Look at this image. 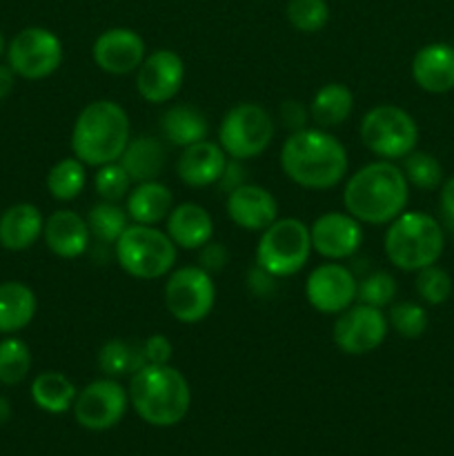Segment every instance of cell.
Segmentation results:
<instances>
[{
	"mask_svg": "<svg viewBox=\"0 0 454 456\" xmlns=\"http://www.w3.org/2000/svg\"><path fill=\"white\" fill-rule=\"evenodd\" d=\"M401 169H403L409 185H414L417 190H423V191L439 190L441 183L445 181L441 163L434 159V156L427 154V151L414 150L412 154L405 156L403 167Z\"/></svg>",
	"mask_w": 454,
	"mask_h": 456,
	"instance_id": "34",
	"label": "cell"
},
{
	"mask_svg": "<svg viewBox=\"0 0 454 456\" xmlns=\"http://www.w3.org/2000/svg\"><path fill=\"white\" fill-rule=\"evenodd\" d=\"M439 203H441V212H443L448 225L454 227V176L445 178V181L441 183Z\"/></svg>",
	"mask_w": 454,
	"mask_h": 456,
	"instance_id": "45",
	"label": "cell"
},
{
	"mask_svg": "<svg viewBox=\"0 0 454 456\" xmlns=\"http://www.w3.org/2000/svg\"><path fill=\"white\" fill-rule=\"evenodd\" d=\"M409 200V183L394 160H374L356 169L343 190V205L359 223L390 225L405 212Z\"/></svg>",
	"mask_w": 454,
	"mask_h": 456,
	"instance_id": "1",
	"label": "cell"
},
{
	"mask_svg": "<svg viewBox=\"0 0 454 456\" xmlns=\"http://www.w3.org/2000/svg\"><path fill=\"white\" fill-rule=\"evenodd\" d=\"M387 261L403 272L434 265L445 249V232L426 212H403L387 225L383 239Z\"/></svg>",
	"mask_w": 454,
	"mask_h": 456,
	"instance_id": "5",
	"label": "cell"
},
{
	"mask_svg": "<svg viewBox=\"0 0 454 456\" xmlns=\"http://www.w3.org/2000/svg\"><path fill=\"white\" fill-rule=\"evenodd\" d=\"M280 169L305 190H332L350 169V159L338 138L325 129H298L288 136L280 150Z\"/></svg>",
	"mask_w": 454,
	"mask_h": 456,
	"instance_id": "2",
	"label": "cell"
},
{
	"mask_svg": "<svg viewBox=\"0 0 454 456\" xmlns=\"http://www.w3.org/2000/svg\"><path fill=\"white\" fill-rule=\"evenodd\" d=\"M125 209L129 214V221L141 223V225H158L167 221L169 212L174 209V194L160 181L136 183L129 190Z\"/></svg>",
	"mask_w": 454,
	"mask_h": 456,
	"instance_id": "25",
	"label": "cell"
},
{
	"mask_svg": "<svg viewBox=\"0 0 454 456\" xmlns=\"http://www.w3.org/2000/svg\"><path fill=\"white\" fill-rule=\"evenodd\" d=\"M118 163L129 174L134 185L136 183L158 181L160 174L165 172V165H167V150H165L158 138L145 134V136L132 138L127 142Z\"/></svg>",
	"mask_w": 454,
	"mask_h": 456,
	"instance_id": "24",
	"label": "cell"
},
{
	"mask_svg": "<svg viewBox=\"0 0 454 456\" xmlns=\"http://www.w3.org/2000/svg\"><path fill=\"white\" fill-rule=\"evenodd\" d=\"M185 80V62L174 49H156L147 53L136 69V89L142 101L165 105L174 101Z\"/></svg>",
	"mask_w": 454,
	"mask_h": 456,
	"instance_id": "15",
	"label": "cell"
},
{
	"mask_svg": "<svg viewBox=\"0 0 454 456\" xmlns=\"http://www.w3.org/2000/svg\"><path fill=\"white\" fill-rule=\"evenodd\" d=\"M78 390L62 372H40L31 383V401L38 405L43 412L62 414L74 408V401Z\"/></svg>",
	"mask_w": 454,
	"mask_h": 456,
	"instance_id": "29",
	"label": "cell"
},
{
	"mask_svg": "<svg viewBox=\"0 0 454 456\" xmlns=\"http://www.w3.org/2000/svg\"><path fill=\"white\" fill-rule=\"evenodd\" d=\"M129 408V392L116 379H98L78 390L74 401V419L89 432H105L123 421Z\"/></svg>",
	"mask_w": 454,
	"mask_h": 456,
	"instance_id": "12",
	"label": "cell"
},
{
	"mask_svg": "<svg viewBox=\"0 0 454 456\" xmlns=\"http://www.w3.org/2000/svg\"><path fill=\"white\" fill-rule=\"evenodd\" d=\"M310 118L316 127L332 129L345 123L354 111V94L343 83H328L314 94L310 105Z\"/></svg>",
	"mask_w": 454,
	"mask_h": 456,
	"instance_id": "28",
	"label": "cell"
},
{
	"mask_svg": "<svg viewBox=\"0 0 454 456\" xmlns=\"http://www.w3.org/2000/svg\"><path fill=\"white\" fill-rule=\"evenodd\" d=\"M227 258H230V254H227V249L223 248V243H205L203 248L199 249V265L203 267V270H207L209 274H214V272H221L223 267H225Z\"/></svg>",
	"mask_w": 454,
	"mask_h": 456,
	"instance_id": "42",
	"label": "cell"
},
{
	"mask_svg": "<svg viewBox=\"0 0 454 456\" xmlns=\"http://www.w3.org/2000/svg\"><path fill=\"white\" fill-rule=\"evenodd\" d=\"M163 294L169 314L185 325L203 323L216 305V285L212 274L200 265H185L169 272Z\"/></svg>",
	"mask_w": 454,
	"mask_h": 456,
	"instance_id": "10",
	"label": "cell"
},
{
	"mask_svg": "<svg viewBox=\"0 0 454 456\" xmlns=\"http://www.w3.org/2000/svg\"><path fill=\"white\" fill-rule=\"evenodd\" d=\"M247 285H249V289H252L254 294H258V297L267 298L272 292H274L276 276H272L270 272H265V270H263V267L254 265L252 270H249Z\"/></svg>",
	"mask_w": 454,
	"mask_h": 456,
	"instance_id": "43",
	"label": "cell"
},
{
	"mask_svg": "<svg viewBox=\"0 0 454 456\" xmlns=\"http://www.w3.org/2000/svg\"><path fill=\"white\" fill-rule=\"evenodd\" d=\"M312 236L310 225L298 218H276L261 232L256 245V265L276 279L298 274L310 261Z\"/></svg>",
	"mask_w": 454,
	"mask_h": 456,
	"instance_id": "7",
	"label": "cell"
},
{
	"mask_svg": "<svg viewBox=\"0 0 454 456\" xmlns=\"http://www.w3.org/2000/svg\"><path fill=\"white\" fill-rule=\"evenodd\" d=\"M227 214L240 230L263 232L279 218V203L265 187L243 183L227 194Z\"/></svg>",
	"mask_w": 454,
	"mask_h": 456,
	"instance_id": "18",
	"label": "cell"
},
{
	"mask_svg": "<svg viewBox=\"0 0 454 456\" xmlns=\"http://www.w3.org/2000/svg\"><path fill=\"white\" fill-rule=\"evenodd\" d=\"M45 216L34 203H16L0 216V245L9 252H25L43 236Z\"/></svg>",
	"mask_w": 454,
	"mask_h": 456,
	"instance_id": "22",
	"label": "cell"
},
{
	"mask_svg": "<svg viewBox=\"0 0 454 456\" xmlns=\"http://www.w3.org/2000/svg\"><path fill=\"white\" fill-rule=\"evenodd\" d=\"M13 85H16V74L12 67L0 65V101H4L13 92Z\"/></svg>",
	"mask_w": 454,
	"mask_h": 456,
	"instance_id": "46",
	"label": "cell"
},
{
	"mask_svg": "<svg viewBox=\"0 0 454 456\" xmlns=\"http://www.w3.org/2000/svg\"><path fill=\"white\" fill-rule=\"evenodd\" d=\"M132 185V178H129V174L125 172V167L118 160L116 163L101 165L96 176H93L96 194L101 196V200H109V203H120L123 199H127Z\"/></svg>",
	"mask_w": 454,
	"mask_h": 456,
	"instance_id": "39",
	"label": "cell"
},
{
	"mask_svg": "<svg viewBox=\"0 0 454 456\" xmlns=\"http://www.w3.org/2000/svg\"><path fill=\"white\" fill-rule=\"evenodd\" d=\"M363 223L347 212L320 214L310 225L312 249L328 261L352 258L363 245Z\"/></svg>",
	"mask_w": 454,
	"mask_h": 456,
	"instance_id": "16",
	"label": "cell"
},
{
	"mask_svg": "<svg viewBox=\"0 0 454 456\" xmlns=\"http://www.w3.org/2000/svg\"><path fill=\"white\" fill-rule=\"evenodd\" d=\"M45 245L61 258H78L87 252L92 232L87 221L74 209H58L45 218Z\"/></svg>",
	"mask_w": 454,
	"mask_h": 456,
	"instance_id": "20",
	"label": "cell"
},
{
	"mask_svg": "<svg viewBox=\"0 0 454 456\" xmlns=\"http://www.w3.org/2000/svg\"><path fill=\"white\" fill-rule=\"evenodd\" d=\"M230 156L223 151L218 142L200 141L190 147H182L176 160V174L185 185L190 187H209L221 181Z\"/></svg>",
	"mask_w": 454,
	"mask_h": 456,
	"instance_id": "19",
	"label": "cell"
},
{
	"mask_svg": "<svg viewBox=\"0 0 454 456\" xmlns=\"http://www.w3.org/2000/svg\"><path fill=\"white\" fill-rule=\"evenodd\" d=\"M62 62V43L45 27H25L7 45V65L27 80L52 76Z\"/></svg>",
	"mask_w": 454,
	"mask_h": 456,
	"instance_id": "11",
	"label": "cell"
},
{
	"mask_svg": "<svg viewBox=\"0 0 454 456\" xmlns=\"http://www.w3.org/2000/svg\"><path fill=\"white\" fill-rule=\"evenodd\" d=\"M240 160H234L231 159L230 163H227V167H225V172H223V176H221V181L216 183V185H221V190L225 191V194H230L231 190H236V187L239 185H243L245 183V176H243V167H240Z\"/></svg>",
	"mask_w": 454,
	"mask_h": 456,
	"instance_id": "44",
	"label": "cell"
},
{
	"mask_svg": "<svg viewBox=\"0 0 454 456\" xmlns=\"http://www.w3.org/2000/svg\"><path fill=\"white\" fill-rule=\"evenodd\" d=\"M279 116L283 127H288L289 132H298V129H305L307 123H310V107H305L303 102L298 101H285L280 102L279 107Z\"/></svg>",
	"mask_w": 454,
	"mask_h": 456,
	"instance_id": "41",
	"label": "cell"
},
{
	"mask_svg": "<svg viewBox=\"0 0 454 456\" xmlns=\"http://www.w3.org/2000/svg\"><path fill=\"white\" fill-rule=\"evenodd\" d=\"M385 316L387 325L403 338H421L427 330V312L418 303H392L390 312Z\"/></svg>",
	"mask_w": 454,
	"mask_h": 456,
	"instance_id": "35",
	"label": "cell"
},
{
	"mask_svg": "<svg viewBox=\"0 0 454 456\" xmlns=\"http://www.w3.org/2000/svg\"><path fill=\"white\" fill-rule=\"evenodd\" d=\"M412 78L423 92L448 94L454 89V47L430 43L412 58Z\"/></svg>",
	"mask_w": 454,
	"mask_h": 456,
	"instance_id": "21",
	"label": "cell"
},
{
	"mask_svg": "<svg viewBox=\"0 0 454 456\" xmlns=\"http://www.w3.org/2000/svg\"><path fill=\"white\" fill-rule=\"evenodd\" d=\"M85 221H87L89 232H92L98 243L114 245L120 239V234L129 227V214L118 203L101 200V203L89 209Z\"/></svg>",
	"mask_w": 454,
	"mask_h": 456,
	"instance_id": "32",
	"label": "cell"
},
{
	"mask_svg": "<svg viewBox=\"0 0 454 456\" xmlns=\"http://www.w3.org/2000/svg\"><path fill=\"white\" fill-rule=\"evenodd\" d=\"M129 141H132L129 116L114 101L89 102L71 129V151L87 167H101L120 160Z\"/></svg>",
	"mask_w": 454,
	"mask_h": 456,
	"instance_id": "4",
	"label": "cell"
},
{
	"mask_svg": "<svg viewBox=\"0 0 454 456\" xmlns=\"http://www.w3.org/2000/svg\"><path fill=\"white\" fill-rule=\"evenodd\" d=\"M114 254L129 276L138 281H156L174 270L178 248L167 232L156 225L132 223L114 243Z\"/></svg>",
	"mask_w": 454,
	"mask_h": 456,
	"instance_id": "6",
	"label": "cell"
},
{
	"mask_svg": "<svg viewBox=\"0 0 454 456\" xmlns=\"http://www.w3.org/2000/svg\"><path fill=\"white\" fill-rule=\"evenodd\" d=\"M145 363V356H142L141 346H134L129 341H120V338H114V341H107L105 346L98 350V368H101L102 374L111 379L118 377H132L134 372L142 368Z\"/></svg>",
	"mask_w": 454,
	"mask_h": 456,
	"instance_id": "30",
	"label": "cell"
},
{
	"mask_svg": "<svg viewBox=\"0 0 454 456\" xmlns=\"http://www.w3.org/2000/svg\"><path fill=\"white\" fill-rule=\"evenodd\" d=\"M285 13L289 25L303 34H316L329 20V7L325 0H289Z\"/></svg>",
	"mask_w": 454,
	"mask_h": 456,
	"instance_id": "38",
	"label": "cell"
},
{
	"mask_svg": "<svg viewBox=\"0 0 454 456\" xmlns=\"http://www.w3.org/2000/svg\"><path fill=\"white\" fill-rule=\"evenodd\" d=\"M92 56L105 74H134L147 56L145 40L129 27H111L98 36L92 47Z\"/></svg>",
	"mask_w": 454,
	"mask_h": 456,
	"instance_id": "17",
	"label": "cell"
},
{
	"mask_svg": "<svg viewBox=\"0 0 454 456\" xmlns=\"http://www.w3.org/2000/svg\"><path fill=\"white\" fill-rule=\"evenodd\" d=\"M160 132L174 147H190L207 138V116L191 105H174L160 116Z\"/></svg>",
	"mask_w": 454,
	"mask_h": 456,
	"instance_id": "27",
	"label": "cell"
},
{
	"mask_svg": "<svg viewBox=\"0 0 454 456\" xmlns=\"http://www.w3.org/2000/svg\"><path fill=\"white\" fill-rule=\"evenodd\" d=\"M274 118L258 102H239L231 107L218 127V145L230 159L252 160L274 141Z\"/></svg>",
	"mask_w": 454,
	"mask_h": 456,
	"instance_id": "8",
	"label": "cell"
},
{
	"mask_svg": "<svg viewBox=\"0 0 454 456\" xmlns=\"http://www.w3.org/2000/svg\"><path fill=\"white\" fill-rule=\"evenodd\" d=\"M38 301L29 285L20 281L0 283V334H16L34 321Z\"/></svg>",
	"mask_w": 454,
	"mask_h": 456,
	"instance_id": "26",
	"label": "cell"
},
{
	"mask_svg": "<svg viewBox=\"0 0 454 456\" xmlns=\"http://www.w3.org/2000/svg\"><path fill=\"white\" fill-rule=\"evenodd\" d=\"M396 292V279L387 272H369L356 285V301L365 303V305H372L383 310V307H390L394 303Z\"/></svg>",
	"mask_w": 454,
	"mask_h": 456,
	"instance_id": "36",
	"label": "cell"
},
{
	"mask_svg": "<svg viewBox=\"0 0 454 456\" xmlns=\"http://www.w3.org/2000/svg\"><path fill=\"white\" fill-rule=\"evenodd\" d=\"M167 236L181 249H200L214 236V221L199 203H181L169 212Z\"/></svg>",
	"mask_w": 454,
	"mask_h": 456,
	"instance_id": "23",
	"label": "cell"
},
{
	"mask_svg": "<svg viewBox=\"0 0 454 456\" xmlns=\"http://www.w3.org/2000/svg\"><path fill=\"white\" fill-rule=\"evenodd\" d=\"M4 53H7V45H4V36L3 31H0V58H3Z\"/></svg>",
	"mask_w": 454,
	"mask_h": 456,
	"instance_id": "48",
	"label": "cell"
},
{
	"mask_svg": "<svg viewBox=\"0 0 454 456\" xmlns=\"http://www.w3.org/2000/svg\"><path fill=\"white\" fill-rule=\"evenodd\" d=\"M387 337V316L378 307L352 303L334 321V346L350 356H363L381 347Z\"/></svg>",
	"mask_w": 454,
	"mask_h": 456,
	"instance_id": "13",
	"label": "cell"
},
{
	"mask_svg": "<svg viewBox=\"0 0 454 456\" xmlns=\"http://www.w3.org/2000/svg\"><path fill=\"white\" fill-rule=\"evenodd\" d=\"M129 405L154 428L178 426L191 408V387L174 365H142L129 379Z\"/></svg>",
	"mask_w": 454,
	"mask_h": 456,
	"instance_id": "3",
	"label": "cell"
},
{
	"mask_svg": "<svg viewBox=\"0 0 454 456\" xmlns=\"http://www.w3.org/2000/svg\"><path fill=\"white\" fill-rule=\"evenodd\" d=\"M9 419H12V403H9V399L0 396V426H4Z\"/></svg>",
	"mask_w": 454,
	"mask_h": 456,
	"instance_id": "47",
	"label": "cell"
},
{
	"mask_svg": "<svg viewBox=\"0 0 454 456\" xmlns=\"http://www.w3.org/2000/svg\"><path fill=\"white\" fill-rule=\"evenodd\" d=\"M31 370V350L22 338L4 337L0 341V383L18 386Z\"/></svg>",
	"mask_w": 454,
	"mask_h": 456,
	"instance_id": "33",
	"label": "cell"
},
{
	"mask_svg": "<svg viewBox=\"0 0 454 456\" xmlns=\"http://www.w3.org/2000/svg\"><path fill=\"white\" fill-rule=\"evenodd\" d=\"M414 289L427 305H443L452 297V276L434 263V265H427L417 272Z\"/></svg>",
	"mask_w": 454,
	"mask_h": 456,
	"instance_id": "37",
	"label": "cell"
},
{
	"mask_svg": "<svg viewBox=\"0 0 454 456\" xmlns=\"http://www.w3.org/2000/svg\"><path fill=\"white\" fill-rule=\"evenodd\" d=\"M361 141L383 160L405 159L417 150L418 125L405 110L396 105H377L361 120Z\"/></svg>",
	"mask_w": 454,
	"mask_h": 456,
	"instance_id": "9",
	"label": "cell"
},
{
	"mask_svg": "<svg viewBox=\"0 0 454 456\" xmlns=\"http://www.w3.org/2000/svg\"><path fill=\"white\" fill-rule=\"evenodd\" d=\"M87 183V165L76 156L62 159L49 169L47 174V190L56 200H74L78 199L80 191Z\"/></svg>",
	"mask_w": 454,
	"mask_h": 456,
	"instance_id": "31",
	"label": "cell"
},
{
	"mask_svg": "<svg viewBox=\"0 0 454 456\" xmlns=\"http://www.w3.org/2000/svg\"><path fill=\"white\" fill-rule=\"evenodd\" d=\"M142 356H145V363L151 365H167L172 361L174 346L165 334H151L145 341L141 343Z\"/></svg>",
	"mask_w": 454,
	"mask_h": 456,
	"instance_id": "40",
	"label": "cell"
},
{
	"mask_svg": "<svg viewBox=\"0 0 454 456\" xmlns=\"http://www.w3.org/2000/svg\"><path fill=\"white\" fill-rule=\"evenodd\" d=\"M356 281L350 267L329 261L310 272L305 281V298L320 314H341L356 303Z\"/></svg>",
	"mask_w": 454,
	"mask_h": 456,
	"instance_id": "14",
	"label": "cell"
}]
</instances>
